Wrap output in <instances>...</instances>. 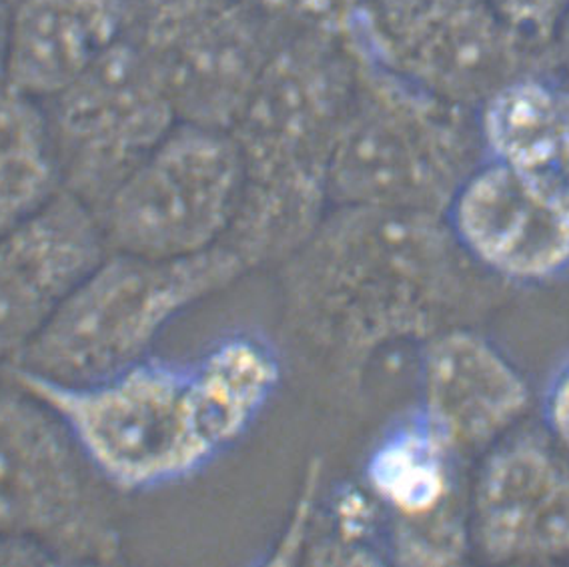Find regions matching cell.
<instances>
[{"label": "cell", "instance_id": "1", "mask_svg": "<svg viewBox=\"0 0 569 567\" xmlns=\"http://www.w3.org/2000/svg\"><path fill=\"white\" fill-rule=\"evenodd\" d=\"M291 344L343 399L377 355L476 325L508 285L463 253L441 215L333 205L277 269Z\"/></svg>", "mask_w": 569, "mask_h": 567}, {"label": "cell", "instance_id": "2", "mask_svg": "<svg viewBox=\"0 0 569 567\" xmlns=\"http://www.w3.org/2000/svg\"><path fill=\"white\" fill-rule=\"evenodd\" d=\"M356 82L346 37L289 17L229 135L243 167L223 243L247 271L277 269L331 209L329 175Z\"/></svg>", "mask_w": 569, "mask_h": 567}, {"label": "cell", "instance_id": "3", "mask_svg": "<svg viewBox=\"0 0 569 567\" xmlns=\"http://www.w3.org/2000/svg\"><path fill=\"white\" fill-rule=\"evenodd\" d=\"M483 159L476 111L419 91L356 52V82L329 175L331 207L446 217Z\"/></svg>", "mask_w": 569, "mask_h": 567}, {"label": "cell", "instance_id": "4", "mask_svg": "<svg viewBox=\"0 0 569 567\" xmlns=\"http://www.w3.org/2000/svg\"><path fill=\"white\" fill-rule=\"evenodd\" d=\"M7 379L61 417L117 494H149L181 484L224 454L207 421L193 361L151 355L121 374L82 386L27 371H12Z\"/></svg>", "mask_w": 569, "mask_h": 567}, {"label": "cell", "instance_id": "5", "mask_svg": "<svg viewBox=\"0 0 569 567\" xmlns=\"http://www.w3.org/2000/svg\"><path fill=\"white\" fill-rule=\"evenodd\" d=\"M249 273L221 243L181 259L109 251L61 305L17 371L82 386L153 355L164 329Z\"/></svg>", "mask_w": 569, "mask_h": 567}, {"label": "cell", "instance_id": "6", "mask_svg": "<svg viewBox=\"0 0 569 567\" xmlns=\"http://www.w3.org/2000/svg\"><path fill=\"white\" fill-rule=\"evenodd\" d=\"M114 494L51 407L0 381V539L47 566L121 561Z\"/></svg>", "mask_w": 569, "mask_h": 567}, {"label": "cell", "instance_id": "7", "mask_svg": "<svg viewBox=\"0 0 569 567\" xmlns=\"http://www.w3.org/2000/svg\"><path fill=\"white\" fill-rule=\"evenodd\" d=\"M346 41L366 61L441 101L478 111L551 51L521 39L486 0H366Z\"/></svg>", "mask_w": 569, "mask_h": 567}, {"label": "cell", "instance_id": "8", "mask_svg": "<svg viewBox=\"0 0 569 567\" xmlns=\"http://www.w3.org/2000/svg\"><path fill=\"white\" fill-rule=\"evenodd\" d=\"M284 21L239 0H127L122 41L137 52L179 122L229 131Z\"/></svg>", "mask_w": 569, "mask_h": 567}, {"label": "cell", "instance_id": "9", "mask_svg": "<svg viewBox=\"0 0 569 567\" xmlns=\"http://www.w3.org/2000/svg\"><path fill=\"white\" fill-rule=\"evenodd\" d=\"M243 167L229 131L177 122L99 211L109 251L181 259L224 241Z\"/></svg>", "mask_w": 569, "mask_h": 567}, {"label": "cell", "instance_id": "10", "mask_svg": "<svg viewBox=\"0 0 569 567\" xmlns=\"http://www.w3.org/2000/svg\"><path fill=\"white\" fill-rule=\"evenodd\" d=\"M42 107L62 191L97 215L179 122L171 102L122 39Z\"/></svg>", "mask_w": 569, "mask_h": 567}, {"label": "cell", "instance_id": "11", "mask_svg": "<svg viewBox=\"0 0 569 567\" xmlns=\"http://www.w3.org/2000/svg\"><path fill=\"white\" fill-rule=\"evenodd\" d=\"M463 253L503 285H541L569 269V199L483 159L446 213Z\"/></svg>", "mask_w": 569, "mask_h": 567}, {"label": "cell", "instance_id": "12", "mask_svg": "<svg viewBox=\"0 0 569 567\" xmlns=\"http://www.w3.org/2000/svg\"><path fill=\"white\" fill-rule=\"evenodd\" d=\"M107 255L99 215L67 191L0 235V381Z\"/></svg>", "mask_w": 569, "mask_h": 567}, {"label": "cell", "instance_id": "13", "mask_svg": "<svg viewBox=\"0 0 569 567\" xmlns=\"http://www.w3.org/2000/svg\"><path fill=\"white\" fill-rule=\"evenodd\" d=\"M471 546L496 564L569 556V464L539 437L489 449L469 497Z\"/></svg>", "mask_w": 569, "mask_h": 567}, {"label": "cell", "instance_id": "14", "mask_svg": "<svg viewBox=\"0 0 569 567\" xmlns=\"http://www.w3.org/2000/svg\"><path fill=\"white\" fill-rule=\"evenodd\" d=\"M529 399L523 374L473 325L421 344L417 407L459 456L506 439L528 414Z\"/></svg>", "mask_w": 569, "mask_h": 567}, {"label": "cell", "instance_id": "15", "mask_svg": "<svg viewBox=\"0 0 569 567\" xmlns=\"http://www.w3.org/2000/svg\"><path fill=\"white\" fill-rule=\"evenodd\" d=\"M124 17L127 0H17L4 82L51 99L121 41Z\"/></svg>", "mask_w": 569, "mask_h": 567}, {"label": "cell", "instance_id": "16", "mask_svg": "<svg viewBox=\"0 0 569 567\" xmlns=\"http://www.w3.org/2000/svg\"><path fill=\"white\" fill-rule=\"evenodd\" d=\"M459 456L419 407L381 431L363 464V487L386 526L417 524L466 506Z\"/></svg>", "mask_w": 569, "mask_h": 567}, {"label": "cell", "instance_id": "17", "mask_svg": "<svg viewBox=\"0 0 569 567\" xmlns=\"http://www.w3.org/2000/svg\"><path fill=\"white\" fill-rule=\"evenodd\" d=\"M483 157L546 182L569 199V82L531 72L478 109Z\"/></svg>", "mask_w": 569, "mask_h": 567}, {"label": "cell", "instance_id": "18", "mask_svg": "<svg viewBox=\"0 0 569 567\" xmlns=\"http://www.w3.org/2000/svg\"><path fill=\"white\" fill-rule=\"evenodd\" d=\"M204 414L223 451L243 439L271 404L283 364L273 345L253 334H234L193 361Z\"/></svg>", "mask_w": 569, "mask_h": 567}, {"label": "cell", "instance_id": "19", "mask_svg": "<svg viewBox=\"0 0 569 567\" xmlns=\"http://www.w3.org/2000/svg\"><path fill=\"white\" fill-rule=\"evenodd\" d=\"M61 191L42 102L0 82V235L37 213Z\"/></svg>", "mask_w": 569, "mask_h": 567}, {"label": "cell", "instance_id": "20", "mask_svg": "<svg viewBox=\"0 0 569 567\" xmlns=\"http://www.w3.org/2000/svg\"><path fill=\"white\" fill-rule=\"evenodd\" d=\"M521 39L549 51L569 0H486Z\"/></svg>", "mask_w": 569, "mask_h": 567}, {"label": "cell", "instance_id": "21", "mask_svg": "<svg viewBox=\"0 0 569 567\" xmlns=\"http://www.w3.org/2000/svg\"><path fill=\"white\" fill-rule=\"evenodd\" d=\"M366 0H296L289 17L321 31L346 37L349 22Z\"/></svg>", "mask_w": 569, "mask_h": 567}, {"label": "cell", "instance_id": "22", "mask_svg": "<svg viewBox=\"0 0 569 567\" xmlns=\"http://www.w3.org/2000/svg\"><path fill=\"white\" fill-rule=\"evenodd\" d=\"M541 407L549 436L569 454V357L551 375Z\"/></svg>", "mask_w": 569, "mask_h": 567}, {"label": "cell", "instance_id": "23", "mask_svg": "<svg viewBox=\"0 0 569 567\" xmlns=\"http://www.w3.org/2000/svg\"><path fill=\"white\" fill-rule=\"evenodd\" d=\"M551 51V61H553V69L561 72L569 82V4L561 21H559L556 34L549 44Z\"/></svg>", "mask_w": 569, "mask_h": 567}, {"label": "cell", "instance_id": "24", "mask_svg": "<svg viewBox=\"0 0 569 567\" xmlns=\"http://www.w3.org/2000/svg\"><path fill=\"white\" fill-rule=\"evenodd\" d=\"M0 566H47L44 559L27 547L0 539Z\"/></svg>", "mask_w": 569, "mask_h": 567}, {"label": "cell", "instance_id": "25", "mask_svg": "<svg viewBox=\"0 0 569 567\" xmlns=\"http://www.w3.org/2000/svg\"><path fill=\"white\" fill-rule=\"evenodd\" d=\"M9 24H11V4L7 0H0V82L4 81V69H7Z\"/></svg>", "mask_w": 569, "mask_h": 567}, {"label": "cell", "instance_id": "26", "mask_svg": "<svg viewBox=\"0 0 569 567\" xmlns=\"http://www.w3.org/2000/svg\"><path fill=\"white\" fill-rule=\"evenodd\" d=\"M239 2H243L247 7H253V9L264 12V14L284 19L293 11L296 0H239Z\"/></svg>", "mask_w": 569, "mask_h": 567}, {"label": "cell", "instance_id": "27", "mask_svg": "<svg viewBox=\"0 0 569 567\" xmlns=\"http://www.w3.org/2000/svg\"><path fill=\"white\" fill-rule=\"evenodd\" d=\"M7 2H9V4H11V7H12V4H14V2H17V0H7Z\"/></svg>", "mask_w": 569, "mask_h": 567}]
</instances>
